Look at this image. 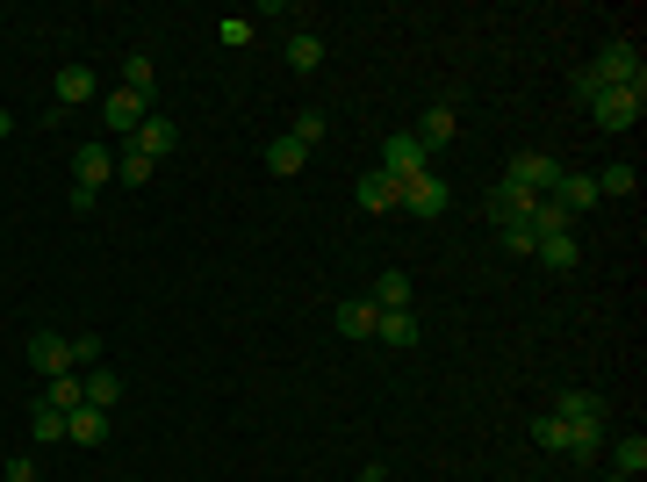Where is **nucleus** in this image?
Instances as JSON below:
<instances>
[{
	"mask_svg": "<svg viewBox=\"0 0 647 482\" xmlns=\"http://www.w3.org/2000/svg\"><path fill=\"white\" fill-rule=\"evenodd\" d=\"M396 209H403V216H417V224H439L446 209H454V188H446L439 173H417V180H403V195H396Z\"/></svg>",
	"mask_w": 647,
	"mask_h": 482,
	"instance_id": "1",
	"label": "nucleus"
},
{
	"mask_svg": "<svg viewBox=\"0 0 647 482\" xmlns=\"http://www.w3.org/2000/svg\"><path fill=\"white\" fill-rule=\"evenodd\" d=\"M590 72H597V86H647V66H640V44H633V36H612Z\"/></svg>",
	"mask_w": 647,
	"mask_h": 482,
	"instance_id": "2",
	"label": "nucleus"
},
{
	"mask_svg": "<svg viewBox=\"0 0 647 482\" xmlns=\"http://www.w3.org/2000/svg\"><path fill=\"white\" fill-rule=\"evenodd\" d=\"M590 116H597V130H633L647 116V86H604L590 102Z\"/></svg>",
	"mask_w": 647,
	"mask_h": 482,
	"instance_id": "3",
	"label": "nucleus"
},
{
	"mask_svg": "<svg viewBox=\"0 0 647 482\" xmlns=\"http://www.w3.org/2000/svg\"><path fill=\"white\" fill-rule=\"evenodd\" d=\"M108 180H116V144H80V152H72V188H86V195H102Z\"/></svg>",
	"mask_w": 647,
	"mask_h": 482,
	"instance_id": "4",
	"label": "nucleus"
},
{
	"mask_svg": "<svg viewBox=\"0 0 647 482\" xmlns=\"http://www.w3.org/2000/svg\"><path fill=\"white\" fill-rule=\"evenodd\" d=\"M144 116H152V102H137V94H122V86H116V94H102V130H108L116 144H130Z\"/></svg>",
	"mask_w": 647,
	"mask_h": 482,
	"instance_id": "5",
	"label": "nucleus"
},
{
	"mask_svg": "<svg viewBox=\"0 0 647 482\" xmlns=\"http://www.w3.org/2000/svg\"><path fill=\"white\" fill-rule=\"evenodd\" d=\"M546 202H554V209H562V216H568V224H576L583 209H597V202H604V195H597V180H590V173H568V166H562V180L546 188Z\"/></svg>",
	"mask_w": 647,
	"mask_h": 482,
	"instance_id": "6",
	"label": "nucleus"
},
{
	"mask_svg": "<svg viewBox=\"0 0 647 482\" xmlns=\"http://www.w3.org/2000/svg\"><path fill=\"white\" fill-rule=\"evenodd\" d=\"M425 166H432V158H425V144H417V138L403 130V138H389V144H381V166H375V173H389L396 188H403V180H417Z\"/></svg>",
	"mask_w": 647,
	"mask_h": 482,
	"instance_id": "7",
	"label": "nucleus"
},
{
	"mask_svg": "<svg viewBox=\"0 0 647 482\" xmlns=\"http://www.w3.org/2000/svg\"><path fill=\"white\" fill-rule=\"evenodd\" d=\"M532 202H540V195H526V188H511V180H496V188H490V195H482V216H490V224H496V231H504V224H526V216H532Z\"/></svg>",
	"mask_w": 647,
	"mask_h": 482,
	"instance_id": "8",
	"label": "nucleus"
},
{
	"mask_svg": "<svg viewBox=\"0 0 647 482\" xmlns=\"http://www.w3.org/2000/svg\"><path fill=\"white\" fill-rule=\"evenodd\" d=\"M504 180H511V188H526V195H546L554 180H562V158H546V152H518Z\"/></svg>",
	"mask_w": 647,
	"mask_h": 482,
	"instance_id": "9",
	"label": "nucleus"
},
{
	"mask_svg": "<svg viewBox=\"0 0 647 482\" xmlns=\"http://www.w3.org/2000/svg\"><path fill=\"white\" fill-rule=\"evenodd\" d=\"M30 367H36L44 381L72 375V339H66V331H36V339H30Z\"/></svg>",
	"mask_w": 647,
	"mask_h": 482,
	"instance_id": "10",
	"label": "nucleus"
},
{
	"mask_svg": "<svg viewBox=\"0 0 647 482\" xmlns=\"http://www.w3.org/2000/svg\"><path fill=\"white\" fill-rule=\"evenodd\" d=\"M454 130H460V108H454V102H432L425 116H417V130H410V138L425 144V158H432V152H446V144H454Z\"/></svg>",
	"mask_w": 647,
	"mask_h": 482,
	"instance_id": "11",
	"label": "nucleus"
},
{
	"mask_svg": "<svg viewBox=\"0 0 647 482\" xmlns=\"http://www.w3.org/2000/svg\"><path fill=\"white\" fill-rule=\"evenodd\" d=\"M94 94H102V72H94V66H58V102H51V116L94 102Z\"/></svg>",
	"mask_w": 647,
	"mask_h": 482,
	"instance_id": "12",
	"label": "nucleus"
},
{
	"mask_svg": "<svg viewBox=\"0 0 647 482\" xmlns=\"http://www.w3.org/2000/svg\"><path fill=\"white\" fill-rule=\"evenodd\" d=\"M173 144H180L173 116H144V122H137V138H130V152H144V158L158 166V158H173Z\"/></svg>",
	"mask_w": 647,
	"mask_h": 482,
	"instance_id": "13",
	"label": "nucleus"
},
{
	"mask_svg": "<svg viewBox=\"0 0 647 482\" xmlns=\"http://www.w3.org/2000/svg\"><path fill=\"white\" fill-rule=\"evenodd\" d=\"M554 418H562V425H604V397H597V389H562Z\"/></svg>",
	"mask_w": 647,
	"mask_h": 482,
	"instance_id": "14",
	"label": "nucleus"
},
{
	"mask_svg": "<svg viewBox=\"0 0 647 482\" xmlns=\"http://www.w3.org/2000/svg\"><path fill=\"white\" fill-rule=\"evenodd\" d=\"M375 339L389 345V353H410L425 331H417V317H410V310H381V317H375Z\"/></svg>",
	"mask_w": 647,
	"mask_h": 482,
	"instance_id": "15",
	"label": "nucleus"
},
{
	"mask_svg": "<svg viewBox=\"0 0 647 482\" xmlns=\"http://www.w3.org/2000/svg\"><path fill=\"white\" fill-rule=\"evenodd\" d=\"M532 259H540V267H546V274H576V231H554V238H540V252H532Z\"/></svg>",
	"mask_w": 647,
	"mask_h": 482,
	"instance_id": "16",
	"label": "nucleus"
},
{
	"mask_svg": "<svg viewBox=\"0 0 647 482\" xmlns=\"http://www.w3.org/2000/svg\"><path fill=\"white\" fill-rule=\"evenodd\" d=\"M375 303H367V295H353V303H339V317H331V325H339V339H375Z\"/></svg>",
	"mask_w": 647,
	"mask_h": 482,
	"instance_id": "17",
	"label": "nucleus"
},
{
	"mask_svg": "<svg viewBox=\"0 0 647 482\" xmlns=\"http://www.w3.org/2000/svg\"><path fill=\"white\" fill-rule=\"evenodd\" d=\"M80 389H86V403H94V411H116V403H122V375H116V367H86Z\"/></svg>",
	"mask_w": 647,
	"mask_h": 482,
	"instance_id": "18",
	"label": "nucleus"
},
{
	"mask_svg": "<svg viewBox=\"0 0 647 482\" xmlns=\"http://www.w3.org/2000/svg\"><path fill=\"white\" fill-rule=\"evenodd\" d=\"M396 195H403V188H396L389 173H367V180L353 188V202L367 209V216H389V209H396Z\"/></svg>",
	"mask_w": 647,
	"mask_h": 482,
	"instance_id": "19",
	"label": "nucleus"
},
{
	"mask_svg": "<svg viewBox=\"0 0 647 482\" xmlns=\"http://www.w3.org/2000/svg\"><path fill=\"white\" fill-rule=\"evenodd\" d=\"M66 439H72V447H102V439H108V411H94V403H80V411L66 418Z\"/></svg>",
	"mask_w": 647,
	"mask_h": 482,
	"instance_id": "20",
	"label": "nucleus"
},
{
	"mask_svg": "<svg viewBox=\"0 0 647 482\" xmlns=\"http://www.w3.org/2000/svg\"><path fill=\"white\" fill-rule=\"evenodd\" d=\"M367 303H375V310H410V274H403V267H389V274H375V289H367Z\"/></svg>",
	"mask_w": 647,
	"mask_h": 482,
	"instance_id": "21",
	"label": "nucleus"
},
{
	"mask_svg": "<svg viewBox=\"0 0 647 482\" xmlns=\"http://www.w3.org/2000/svg\"><path fill=\"white\" fill-rule=\"evenodd\" d=\"M36 403H51L58 418H72L86 403V389H80V375H58V381H44V397H36Z\"/></svg>",
	"mask_w": 647,
	"mask_h": 482,
	"instance_id": "22",
	"label": "nucleus"
},
{
	"mask_svg": "<svg viewBox=\"0 0 647 482\" xmlns=\"http://www.w3.org/2000/svg\"><path fill=\"white\" fill-rule=\"evenodd\" d=\"M303 166H309V152H303L295 138H273V144H267V173H281V180H295Z\"/></svg>",
	"mask_w": 647,
	"mask_h": 482,
	"instance_id": "23",
	"label": "nucleus"
},
{
	"mask_svg": "<svg viewBox=\"0 0 647 482\" xmlns=\"http://www.w3.org/2000/svg\"><path fill=\"white\" fill-rule=\"evenodd\" d=\"M152 86H158L152 58H144V51H130V58H122V94H137V102H152Z\"/></svg>",
	"mask_w": 647,
	"mask_h": 482,
	"instance_id": "24",
	"label": "nucleus"
},
{
	"mask_svg": "<svg viewBox=\"0 0 647 482\" xmlns=\"http://www.w3.org/2000/svg\"><path fill=\"white\" fill-rule=\"evenodd\" d=\"M324 66V36L317 30H295L289 36V72H317Z\"/></svg>",
	"mask_w": 647,
	"mask_h": 482,
	"instance_id": "25",
	"label": "nucleus"
},
{
	"mask_svg": "<svg viewBox=\"0 0 647 482\" xmlns=\"http://www.w3.org/2000/svg\"><path fill=\"white\" fill-rule=\"evenodd\" d=\"M152 158H144V152H130V144H116V180H122V188H144V180H152Z\"/></svg>",
	"mask_w": 647,
	"mask_h": 482,
	"instance_id": "26",
	"label": "nucleus"
},
{
	"mask_svg": "<svg viewBox=\"0 0 647 482\" xmlns=\"http://www.w3.org/2000/svg\"><path fill=\"white\" fill-rule=\"evenodd\" d=\"M532 447H540V454H568V425L554 411H540V418H532Z\"/></svg>",
	"mask_w": 647,
	"mask_h": 482,
	"instance_id": "27",
	"label": "nucleus"
},
{
	"mask_svg": "<svg viewBox=\"0 0 647 482\" xmlns=\"http://www.w3.org/2000/svg\"><path fill=\"white\" fill-rule=\"evenodd\" d=\"M612 461H619V475H647V439H640V432L612 439Z\"/></svg>",
	"mask_w": 647,
	"mask_h": 482,
	"instance_id": "28",
	"label": "nucleus"
},
{
	"mask_svg": "<svg viewBox=\"0 0 647 482\" xmlns=\"http://www.w3.org/2000/svg\"><path fill=\"white\" fill-rule=\"evenodd\" d=\"M590 180H597V195H633V188H640V173H633V158H619V166L590 173Z\"/></svg>",
	"mask_w": 647,
	"mask_h": 482,
	"instance_id": "29",
	"label": "nucleus"
},
{
	"mask_svg": "<svg viewBox=\"0 0 647 482\" xmlns=\"http://www.w3.org/2000/svg\"><path fill=\"white\" fill-rule=\"evenodd\" d=\"M30 439H36V447H51V439H66V418H58L51 403H36V411H30Z\"/></svg>",
	"mask_w": 647,
	"mask_h": 482,
	"instance_id": "30",
	"label": "nucleus"
},
{
	"mask_svg": "<svg viewBox=\"0 0 647 482\" xmlns=\"http://www.w3.org/2000/svg\"><path fill=\"white\" fill-rule=\"evenodd\" d=\"M526 231H532V238H554V231H568V216L540 195V202H532V216H526Z\"/></svg>",
	"mask_w": 647,
	"mask_h": 482,
	"instance_id": "31",
	"label": "nucleus"
},
{
	"mask_svg": "<svg viewBox=\"0 0 647 482\" xmlns=\"http://www.w3.org/2000/svg\"><path fill=\"white\" fill-rule=\"evenodd\" d=\"M289 138L303 144V152H317V144H324V108H303V116L289 122Z\"/></svg>",
	"mask_w": 647,
	"mask_h": 482,
	"instance_id": "32",
	"label": "nucleus"
},
{
	"mask_svg": "<svg viewBox=\"0 0 647 482\" xmlns=\"http://www.w3.org/2000/svg\"><path fill=\"white\" fill-rule=\"evenodd\" d=\"M216 44H223V51H245V44H252V22H245V15H223L216 22Z\"/></svg>",
	"mask_w": 647,
	"mask_h": 482,
	"instance_id": "33",
	"label": "nucleus"
},
{
	"mask_svg": "<svg viewBox=\"0 0 647 482\" xmlns=\"http://www.w3.org/2000/svg\"><path fill=\"white\" fill-rule=\"evenodd\" d=\"M496 238H504V252H518V259H532V252H540V238H532L526 224H504Z\"/></svg>",
	"mask_w": 647,
	"mask_h": 482,
	"instance_id": "34",
	"label": "nucleus"
},
{
	"mask_svg": "<svg viewBox=\"0 0 647 482\" xmlns=\"http://www.w3.org/2000/svg\"><path fill=\"white\" fill-rule=\"evenodd\" d=\"M102 361V339L94 331H72V367H94Z\"/></svg>",
	"mask_w": 647,
	"mask_h": 482,
	"instance_id": "35",
	"label": "nucleus"
},
{
	"mask_svg": "<svg viewBox=\"0 0 647 482\" xmlns=\"http://www.w3.org/2000/svg\"><path fill=\"white\" fill-rule=\"evenodd\" d=\"M0 482H36V461H30V454H15V461L0 468Z\"/></svg>",
	"mask_w": 647,
	"mask_h": 482,
	"instance_id": "36",
	"label": "nucleus"
},
{
	"mask_svg": "<svg viewBox=\"0 0 647 482\" xmlns=\"http://www.w3.org/2000/svg\"><path fill=\"white\" fill-rule=\"evenodd\" d=\"M360 482H389V468H381V461H367V468H360Z\"/></svg>",
	"mask_w": 647,
	"mask_h": 482,
	"instance_id": "37",
	"label": "nucleus"
},
{
	"mask_svg": "<svg viewBox=\"0 0 647 482\" xmlns=\"http://www.w3.org/2000/svg\"><path fill=\"white\" fill-rule=\"evenodd\" d=\"M8 130H15V116H8V108H0V138H8Z\"/></svg>",
	"mask_w": 647,
	"mask_h": 482,
	"instance_id": "38",
	"label": "nucleus"
},
{
	"mask_svg": "<svg viewBox=\"0 0 647 482\" xmlns=\"http://www.w3.org/2000/svg\"><path fill=\"white\" fill-rule=\"evenodd\" d=\"M619 482H640V475H619Z\"/></svg>",
	"mask_w": 647,
	"mask_h": 482,
	"instance_id": "39",
	"label": "nucleus"
},
{
	"mask_svg": "<svg viewBox=\"0 0 647 482\" xmlns=\"http://www.w3.org/2000/svg\"><path fill=\"white\" fill-rule=\"evenodd\" d=\"M36 482H44V475H36Z\"/></svg>",
	"mask_w": 647,
	"mask_h": 482,
	"instance_id": "40",
	"label": "nucleus"
}]
</instances>
